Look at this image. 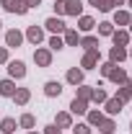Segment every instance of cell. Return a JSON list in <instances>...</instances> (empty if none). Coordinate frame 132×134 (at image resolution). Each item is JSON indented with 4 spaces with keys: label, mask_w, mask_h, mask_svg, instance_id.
I'll return each mask as SVG.
<instances>
[{
    "label": "cell",
    "mask_w": 132,
    "mask_h": 134,
    "mask_svg": "<svg viewBox=\"0 0 132 134\" xmlns=\"http://www.w3.org/2000/svg\"><path fill=\"white\" fill-rule=\"evenodd\" d=\"M8 13H18V16H23L26 10H29V5H26V0H8L5 5H3Z\"/></svg>",
    "instance_id": "7a4b0ae2"
},
{
    "label": "cell",
    "mask_w": 132,
    "mask_h": 134,
    "mask_svg": "<svg viewBox=\"0 0 132 134\" xmlns=\"http://www.w3.org/2000/svg\"><path fill=\"white\" fill-rule=\"evenodd\" d=\"M88 3H91L93 8H99V10H101V5H104V0H88Z\"/></svg>",
    "instance_id": "f35d334b"
},
{
    "label": "cell",
    "mask_w": 132,
    "mask_h": 134,
    "mask_svg": "<svg viewBox=\"0 0 132 134\" xmlns=\"http://www.w3.org/2000/svg\"><path fill=\"white\" fill-rule=\"evenodd\" d=\"M116 98L122 100V103H127V100L132 98V83L127 80V83H122V88H119V93H116Z\"/></svg>",
    "instance_id": "4fadbf2b"
},
{
    "label": "cell",
    "mask_w": 132,
    "mask_h": 134,
    "mask_svg": "<svg viewBox=\"0 0 132 134\" xmlns=\"http://www.w3.org/2000/svg\"><path fill=\"white\" fill-rule=\"evenodd\" d=\"M122 3H124V0H104V5H101V10L106 13V10H111L114 5H122Z\"/></svg>",
    "instance_id": "4dcf8cb0"
},
{
    "label": "cell",
    "mask_w": 132,
    "mask_h": 134,
    "mask_svg": "<svg viewBox=\"0 0 132 134\" xmlns=\"http://www.w3.org/2000/svg\"><path fill=\"white\" fill-rule=\"evenodd\" d=\"M106 98H109V96H106V90H101V85L91 90V100H93V103H106Z\"/></svg>",
    "instance_id": "7402d4cb"
},
{
    "label": "cell",
    "mask_w": 132,
    "mask_h": 134,
    "mask_svg": "<svg viewBox=\"0 0 132 134\" xmlns=\"http://www.w3.org/2000/svg\"><path fill=\"white\" fill-rule=\"evenodd\" d=\"M130 132H132V126H130Z\"/></svg>",
    "instance_id": "f6af8a7d"
},
{
    "label": "cell",
    "mask_w": 132,
    "mask_h": 134,
    "mask_svg": "<svg viewBox=\"0 0 132 134\" xmlns=\"http://www.w3.org/2000/svg\"><path fill=\"white\" fill-rule=\"evenodd\" d=\"M26 39H29L31 44H39V41L44 39V31H42L39 26H29V31H26Z\"/></svg>",
    "instance_id": "30bf717a"
},
{
    "label": "cell",
    "mask_w": 132,
    "mask_h": 134,
    "mask_svg": "<svg viewBox=\"0 0 132 134\" xmlns=\"http://www.w3.org/2000/svg\"><path fill=\"white\" fill-rule=\"evenodd\" d=\"M29 134H36V132H29Z\"/></svg>",
    "instance_id": "ee69618b"
},
{
    "label": "cell",
    "mask_w": 132,
    "mask_h": 134,
    "mask_svg": "<svg viewBox=\"0 0 132 134\" xmlns=\"http://www.w3.org/2000/svg\"><path fill=\"white\" fill-rule=\"evenodd\" d=\"M44 134H60V126H54V124H52V126L44 129Z\"/></svg>",
    "instance_id": "8d00e7d4"
},
{
    "label": "cell",
    "mask_w": 132,
    "mask_h": 134,
    "mask_svg": "<svg viewBox=\"0 0 132 134\" xmlns=\"http://www.w3.org/2000/svg\"><path fill=\"white\" fill-rule=\"evenodd\" d=\"M88 114V126H99V121L104 119V114H99V111H85Z\"/></svg>",
    "instance_id": "484cf974"
},
{
    "label": "cell",
    "mask_w": 132,
    "mask_h": 134,
    "mask_svg": "<svg viewBox=\"0 0 132 134\" xmlns=\"http://www.w3.org/2000/svg\"><path fill=\"white\" fill-rule=\"evenodd\" d=\"M16 93V85H13V80H0V96H13Z\"/></svg>",
    "instance_id": "d6986e66"
},
{
    "label": "cell",
    "mask_w": 132,
    "mask_h": 134,
    "mask_svg": "<svg viewBox=\"0 0 132 134\" xmlns=\"http://www.w3.org/2000/svg\"><path fill=\"white\" fill-rule=\"evenodd\" d=\"M78 41H80V39H78V31H75V29H65V44L67 47H75Z\"/></svg>",
    "instance_id": "603a6c76"
},
{
    "label": "cell",
    "mask_w": 132,
    "mask_h": 134,
    "mask_svg": "<svg viewBox=\"0 0 132 134\" xmlns=\"http://www.w3.org/2000/svg\"><path fill=\"white\" fill-rule=\"evenodd\" d=\"M99 129H101L104 134H111V132L116 129V124L111 121V119H101V121H99Z\"/></svg>",
    "instance_id": "cb8c5ba5"
},
{
    "label": "cell",
    "mask_w": 132,
    "mask_h": 134,
    "mask_svg": "<svg viewBox=\"0 0 132 134\" xmlns=\"http://www.w3.org/2000/svg\"><path fill=\"white\" fill-rule=\"evenodd\" d=\"M99 57H101V54H99V47H93V49H85V54H83V62H80V65L85 67V70H91V67L99 65Z\"/></svg>",
    "instance_id": "6da1fadb"
},
{
    "label": "cell",
    "mask_w": 132,
    "mask_h": 134,
    "mask_svg": "<svg viewBox=\"0 0 132 134\" xmlns=\"http://www.w3.org/2000/svg\"><path fill=\"white\" fill-rule=\"evenodd\" d=\"M44 26H47L52 34H57V36H60V34H65V29H67L65 23H62V18H49V21H47Z\"/></svg>",
    "instance_id": "52a82bcc"
},
{
    "label": "cell",
    "mask_w": 132,
    "mask_h": 134,
    "mask_svg": "<svg viewBox=\"0 0 132 134\" xmlns=\"http://www.w3.org/2000/svg\"><path fill=\"white\" fill-rule=\"evenodd\" d=\"M18 124H21L23 129H34V124H36V121H34V116H31V114H23V116H21V121H18Z\"/></svg>",
    "instance_id": "83f0119b"
},
{
    "label": "cell",
    "mask_w": 132,
    "mask_h": 134,
    "mask_svg": "<svg viewBox=\"0 0 132 134\" xmlns=\"http://www.w3.org/2000/svg\"><path fill=\"white\" fill-rule=\"evenodd\" d=\"M54 126H60V129H67V126H73V119H70V114H57V121H54Z\"/></svg>",
    "instance_id": "44dd1931"
},
{
    "label": "cell",
    "mask_w": 132,
    "mask_h": 134,
    "mask_svg": "<svg viewBox=\"0 0 132 134\" xmlns=\"http://www.w3.org/2000/svg\"><path fill=\"white\" fill-rule=\"evenodd\" d=\"M122 106H124V103H122L119 98H106V114H111V116H114V114L122 111Z\"/></svg>",
    "instance_id": "9a60e30c"
},
{
    "label": "cell",
    "mask_w": 132,
    "mask_h": 134,
    "mask_svg": "<svg viewBox=\"0 0 132 134\" xmlns=\"http://www.w3.org/2000/svg\"><path fill=\"white\" fill-rule=\"evenodd\" d=\"M130 31H132V21H130Z\"/></svg>",
    "instance_id": "7bdbcfd3"
},
{
    "label": "cell",
    "mask_w": 132,
    "mask_h": 134,
    "mask_svg": "<svg viewBox=\"0 0 132 134\" xmlns=\"http://www.w3.org/2000/svg\"><path fill=\"white\" fill-rule=\"evenodd\" d=\"M70 111H73V114H85V111H88V100L75 98L73 103H70Z\"/></svg>",
    "instance_id": "e0dca14e"
},
{
    "label": "cell",
    "mask_w": 132,
    "mask_h": 134,
    "mask_svg": "<svg viewBox=\"0 0 132 134\" xmlns=\"http://www.w3.org/2000/svg\"><path fill=\"white\" fill-rule=\"evenodd\" d=\"M8 72H11V77H18V80H21V77L26 75V65L16 59V62H11V65H8Z\"/></svg>",
    "instance_id": "ba28073f"
},
{
    "label": "cell",
    "mask_w": 132,
    "mask_h": 134,
    "mask_svg": "<svg viewBox=\"0 0 132 134\" xmlns=\"http://www.w3.org/2000/svg\"><path fill=\"white\" fill-rule=\"evenodd\" d=\"M13 98H16L18 106H26V103H29V98H31V93H29V88H16Z\"/></svg>",
    "instance_id": "8fae6325"
},
{
    "label": "cell",
    "mask_w": 132,
    "mask_h": 134,
    "mask_svg": "<svg viewBox=\"0 0 132 134\" xmlns=\"http://www.w3.org/2000/svg\"><path fill=\"white\" fill-rule=\"evenodd\" d=\"M21 41H23V34L16 31V29H11L5 34V47H21Z\"/></svg>",
    "instance_id": "5b68a950"
},
{
    "label": "cell",
    "mask_w": 132,
    "mask_h": 134,
    "mask_svg": "<svg viewBox=\"0 0 132 134\" xmlns=\"http://www.w3.org/2000/svg\"><path fill=\"white\" fill-rule=\"evenodd\" d=\"M127 57H130V54H127V49H124V47H111V52H109V62H124V59H127Z\"/></svg>",
    "instance_id": "8992f818"
},
{
    "label": "cell",
    "mask_w": 132,
    "mask_h": 134,
    "mask_svg": "<svg viewBox=\"0 0 132 134\" xmlns=\"http://www.w3.org/2000/svg\"><path fill=\"white\" fill-rule=\"evenodd\" d=\"M93 26H96V21L91 16H78V29H80V31H91Z\"/></svg>",
    "instance_id": "ac0fdd59"
},
{
    "label": "cell",
    "mask_w": 132,
    "mask_h": 134,
    "mask_svg": "<svg viewBox=\"0 0 132 134\" xmlns=\"http://www.w3.org/2000/svg\"><path fill=\"white\" fill-rule=\"evenodd\" d=\"M80 10H83L80 0H65V13L67 16H80Z\"/></svg>",
    "instance_id": "9c48e42d"
},
{
    "label": "cell",
    "mask_w": 132,
    "mask_h": 134,
    "mask_svg": "<svg viewBox=\"0 0 132 134\" xmlns=\"http://www.w3.org/2000/svg\"><path fill=\"white\" fill-rule=\"evenodd\" d=\"M130 21H132V18H130L127 10H116V13H114V23H116V26H130Z\"/></svg>",
    "instance_id": "ffe728a7"
},
{
    "label": "cell",
    "mask_w": 132,
    "mask_h": 134,
    "mask_svg": "<svg viewBox=\"0 0 132 134\" xmlns=\"http://www.w3.org/2000/svg\"><path fill=\"white\" fill-rule=\"evenodd\" d=\"M73 132H75V134H91V126H88V124H75Z\"/></svg>",
    "instance_id": "d6a6232c"
},
{
    "label": "cell",
    "mask_w": 132,
    "mask_h": 134,
    "mask_svg": "<svg viewBox=\"0 0 132 134\" xmlns=\"http://www.w3.org/2000/svg\"><path fill=\"white\" fill-rule=\"evenodd\" d=\"M44 93H47L49 98H57V96L62 93V85H60V83H54V80H49V83L44 85Z\"/></svg>",
    "instance_id": "2e32d148"
},
{
    "label": "cell",
    "mask_w": 132,
    "mask_h": 134,
    "mask_svg": "<svg viewBox=\"0 0 132 134\" xmlns=\"http://www.w3.org/2000/svg\"><path fill=\"white\" fill-rule=\"evenodd\" d=\"M96 44H99L96 36H83V39H80V47H85V49H93Z\"/></svg>",
    "instance_id": "f1b7e54d"
},
{
    "label": "cell",
    "mask_w": 132,
    "mask_h": 134,
    "mask_svg": "<svg viewBox=\"0 0 132 134\" xmlns=\"http://www.w3.org/2000/svg\"><path fill=\"white\" fill-rule=\"evenodd\" d=\"M127 3H130V8H132V0H127Z\"/></svg>",
    "instance_id": "60d3db41"
},
{
    "label": "cell",
    "mask_w": 132,
    "mask_h": 134,
    "mask_svg": "<svg viewBox=\"0 0 132 134\" xmlns=\"http://www.w3.org/2000/svg\"><path fill=\"white\" fill-rule=\"evenodd\" d=\"M127 54H130V57H132V49H130V52H127Z\"/></svg>",
    "instance_id": "b9f144b4"
},
{
    "label": "cell",
    "mask_w": 132,
    "mask_h": 134,
    "mask_svg": "<svg viewBox=\"0 0 132 134\" xmlns=\"http://www.w3.org/2000/svg\"><path fill=\"white\" fill-rule=\"evenodd\" d=\"M106 77L111 80V83H116V85H122V83H127V72L122 70V67H116V65H111V70L106 72Z\"/></svg>",
    "instance_id": "3957f363"
},
{
    "label": "cell",
    "mask_w": 132,
    "mask_h": 134,
    "mask_svg": "<svg viewBox=\"0 0 132 134\" xmlns=\"http://www.w3.org/2000/svg\"><path fill=\"white\" fill-rule=\"evenodd\" d=\"M91 90H93V88H85V85H80V88H78V96H75V98L91 100Z\"/></svg>",
    "instance_id": "f546056e"
},
{
    "label": "cell",
    "mask_w": 132,
    "mask_h": 134,
    "mask_svg": "<svg viewBox=\"0 0 132 134\" xmlns=\"http://www.w3.org/2000/svg\"><path fill=\"white\" fill-rule=\"evenodd\" d=\"M99 34L101 36H111V34H114V23H109V21L99 23Z\"/></svg>",
    "instance_id": "4316f807"
},
{
    "label": "cell",
    "mask_w": 132,
    "mask_h": 134,
    "mask_svg": "<svg viewBox=\"0 0 132 134\" xmlns=\"http://www.w3.org/2000/svg\"><path fill=\"white\" fill-rule=\"evenodd\" d=\"M39 3H42V0H26V5H29V8H39Z\"/></svg>",
    "instance_id": "74e56055"
},
{
    "label": "cell",
    "mask_w": 132,
    "mask_h": 134,
    "mask_svg": "<svg viewBox=\"0 0 132 134\" xmlns=\"http://www.w3.org/2000/svg\"><path fill=\"white\" fill-rule=\"evenodd\" d=\"M67 83L70 85H80L83 83V70H78V67L67 70Z\"/></svg>",
    "instance_id": "5bb4252c"
},
{
    "label": "cell",
    "mask_w": 132,
    "mask_h": 134,
    "mask_svg": "<svg viewBox=\"0 0 132 134\" xmlns=\"http://www.w3.org/2000/svg\"><path fill=\"white\" fill-rule=\"evenodd\" d=\"M111 65H114V62H104V65H101V75H104V77H106V72L111 70Z\"/></svg>",
    "instance_id": "d590c367"
},
{
    "label": "cell",
    "mask_w": 132,
    "mask_h": 134,
    "mask_svg": "<svg viewBox=\"0 0 132 134\" xmlns=\"http://www.w3.org/2000/svg\"><path fill=\"white\" fill-rule=\"evenodd\" d=\"M111 39H114V47H127L130 44V31H114Z\"/></svg>",
    "instance_id": "7c38bea8"
},
{
    "label": "cell",
    "mask_w": 132,
    "mask_h": 134,
    "mask_svg": "<svg viewBox=\"0 0 132 134\" xmlns=\"http://www.w3.org/2000/svg\"><path fill=\"white\" fill-rule=\"evenodd\" d=\"M54 13L57 16H65V0H54Z\"/></svg>",
    "instance_id": "836d02e7"
},
{
    "label": "cell",
    "mask_w": 132,
    "mask_h": 134,
    "mask_svg": "<svg viewBox=\"0 0 132 134\" xmlns=\"http://www.w3.org/2000/svg\"><path fill=\"white\" fill-rule=\"evenodd\" d=\"M34 62L39 67H49L52 65V52L49 49H36L34 52Z\"/></svg>",
    "instance_id": "277c9868"
},
{
    "label": "cell",
    "mask_w": 132,
    "mask_h": 134,
    "mask_svg": "<svg viewBox=\"0 0 132 134\" xmlns=\"http://www.w3.org/2000/svg\"><path fill=\"white\" fill-rule=\"evenodd\" d=\"M0 26H3V23H0Z\"/></svg>",
    "instance_id": "bcb514c9"
},
{
    "label": "cell",
    "mask_w": 132,
    "mask_h": 134,
    "mask_svg": "<svg viewBox=\"0 0 132 134\" xmlns=\"http://www.w3.org/2000/svg\"><path fill=\"white\" fill-rule=\"evenodd\" d=\"M8 62V47H0V65Z\"/></svg>",
    "instance_id": "e575fe53"
},
{
    "label": "cell",
    "mask_w": 132,
    "mask_h": 134,
    "mask_svg": "<svg viewBox=\"0 0 132 134\" xmlns=\"http://www.w3.org/2000/svg\"><path fill=\"white\" fill-rule=\"evenodd\" d=\"M49 47H52V49H62V47H65V41H62V39H60V36L54 34V36L49 39Z\"/></svg>",
    "instance_id": "1f68e13d"
},
{
    "label": "cell",
    "mask_w": 132,
    "mask_h": 134,
    "mask_svg": "<svg viewBox=\"0 0 132 134\" xmlns=\"http://www.w3.org/2000/svg\"><path fill=\"white\" fill-rule=\"evenodd\" d=\"M5 3H8V0H0V5H5Z\"/></svg>",
    "instance_id": "ab89813d"
},
{
    "label": "cell",
    "mask_w": 132,
    "mask_h": 134,
    "mask_svg": "<svg viewBox=\"0 0 132 134\" xmlns=\"http://www.w3.org/2000/svg\"><path fill=\"white\" fill-rule=\"evenodd\" d=\"M0 129L5 134H13L16 132V119H3V121H0Z\"/></svg>",
    "instance_id": "d4e9b609"
}]
</instances>
